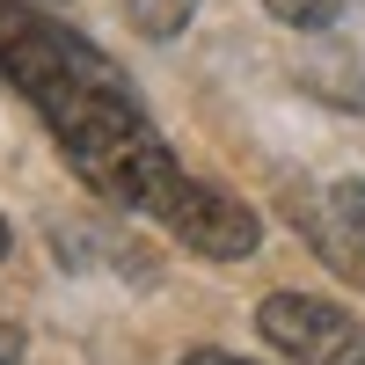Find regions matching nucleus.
<instances>
[{"label":"nucleus","instance_id":"nucleus-3","mask_svg":"<svg viewBox=\"0 0 365 365\" xmlns=\"http://www.w3.org/2000/svg\"><path fill=\"white\" fill-rule=\"evenodd\" d=\"M299 227L336 278L365 285V182H322L299 197Z\"/></svg>","mask_w":365,"mask_h":365},{"label":"nucleus","instance_id":"nucleus-2","mask_svg":"<svg viewBox=\"0 0 365 365\" xmlns=\"http://www.w3.org/2000/svg\"><path fill=\"white\" fill-rule=\"evenodd\" d=\"M256 329L278 344L292 365H365V329L329 307V299H307V292H270L256 307Z\"/></svg>","mask_w":365,"mask_h":365},{"label":"nucleus","instance_id":"nucleus-8","mask_svg":"<svg viewBox=\"0 0 365 365\" xmlns=\"http://www.w3.org/2000/svg\"><path fill=\"white\" fill-rule=\"evenodd\" d=\"M0 256H8V220H0Z\"/></svg>","mask_w":365,"mask_h":365},{"label":"nucleus","instance_id":"nucleus-6","mask_svg":"<svg viewBox=\"0 0 365 365\" xmlns=\"http://www.w3.org/2000/svg\"><path fill=\"white\" fill-rule=\"evenodd\" d=\"M0 365H22V329L0 322Z\"/></svg>","mask_w":365,"mask_h":365},{"label":"nucleus","instance_id":"nucleus-5","mask_svg":"<svg viewBox=\"0 0 365 365\" xmlns=\"http://www.w3.org/2000/svg\"><path fill=\"white\" fill-rule=\"evenodd\" d=\"M278 22H292V29H322V22H336L344 15V0H263Z\"/></svg>","mask_w":365,"mask_h":365},{"label":"nucleus","instance_id":"nucleus-4","mask_svg":"<svg viewBox=\"0 0 365 365\" xmlns=\"http://www.w3.org/2000/svg\"><path fill=\"white\" fill-rule=\"evenodd\" d=\"M117 8H125V22L139 29V37L161 44V37H175V29L197 15V0H117Z\"/></svg>","mask_w":365,"mask_h":365},{"label":"nucleus","instance_id":"nucleus-1","mask_svg":"<svg viewBox=\"0 0 365 365\" xmlns=\"http://www.w3.org/2000/svg\"><path fill=\"white\" fill-rule=\"evenodd\" d=\"M0 81L37 103L44 132L66 146L73 175L96 197L161 220L182 249H197L212 263L256 256L263 220L241 197L182 175V161L168 154V139L154 132V117L139 110L132 81L117 73L88 37L58 29L51 15L22 8V0H0Z\"/></svg>","mask_w":365,"mask_h":365},{"label":"nucleus","instance_id":"nucleus-7","mask_svg":"<svg viewBox=\"0 0 365 365\" xmlns=\"http://www.w3.org/2000/svg\"><path fill=\"white\" fill-rule=\"evenodd\" d=\"M182 365H249V358H227V351H190Z\"/></svg>","mask_w":365,"mask_h":365}]
</instances>
